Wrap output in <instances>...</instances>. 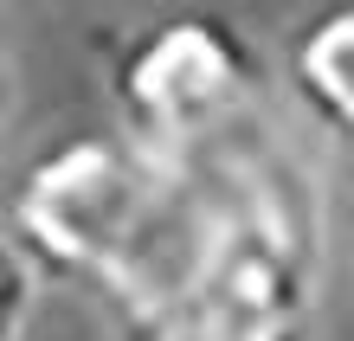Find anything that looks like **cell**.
Here are the masks:
<instances>
[{"mask_svg": "<svg viewBox=\"0 0 354 341\" xmlns=\"http://www.w3.org/2000/svg\"><path fill=\"white\" fill-rule=\"evenodd\" d=\"M32 258L26 245L0 225V341H19L26 335V315H32Z\"/></svg>", "mask_w": 354, "mask_h": 341, "instance_id": "5", "label": "cell"}, {"mask_svg": "<svg viewBox=\"0 0 354 341\" xmlns=\"http://www.w3.org/2000/svg\"><path fill=\"white\" fill-rule=\"evenodd\" d=\"M264 91V58L239 19L213 7H180L136 26L110 52L116 122L161 155H200L245 129Z\"/></svg>", "mask_w": 354, "mask_h": 341, "instance_id": "3", "label": "cell"}, {"mask_svg": "<svg viewBox=\"0 0 354 341\" xmlns=\"http://www.w3.org/2000/svg\"><path fill=\"white\" fill-rule=\"evenodd\" d=\"M283 77L303 116L354 161V0H322L283 46Z\"/></svg>", "mask_w": 354, "mask_h": 341, "instance_id": "4", "label": "cell"}, {"mask_svg": "<svg viewBox=\"0 0 354 341\" xmlns=\"http://www.w3.org/2000/svg\"><path fill=\"white\" fill-rule=\"evenodd\" d=\"M7 232L39 270L91 290L122 341H168L206 264L213 187L200 155H161L122 122L77 129L13 181Z\"/></svg>", "mask_w": 354, "mask_h": 341, "instance_id": "1", "label": "cell"}, {"mask_svg": "<svg viewBox=\"0 0 354 341\" xmlns=\"http://www.w3.org/2000/svg\"><path fill=\"white\" fill-rule=\"evenodd\" d=\"M213 187V239L168 341H309L322 277V200L316 181L245 122L200 148Z\"/></svg>", "mask_w": 354, "mask_h": 341, "instance_id": "2", "label": "cell"}, {"mask_svg": "<svg viewBox=\"0 0 354 341\" xmlns=\"http://www.w3.org/2000/svg\"><path fill=\"white\" fill-rule=\"evenodd\" d=\"M0 116H7V65H0Z\"/></svg>", "mask_w": 354, "mask_h": 341, "instance_id": "6", "label": "cell"}]
</instances>
